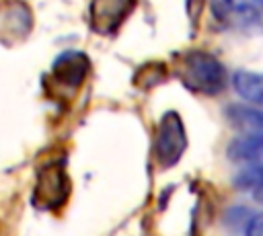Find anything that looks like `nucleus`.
Instances as JSON below:
<instances>
[{
	"instance_id": "1",
	"label": "nucleus",
	"mask_w": 263,
	"mask_h": 236,
	"mask_svg": "<svg viewBox=\"0 0 263 236\" xmlns=\"http://www.w3.org/2000/svg\"><path fill=\"white\" fill-rule=\"evenodd\" d=\"M179 78L183 84L201 94H218L226 86V70L220 60L208 51H189L181 60Z\"/></svg>"
},
{
	"instance_id": "2",
	"label": "nucleus",
	"mask_w": 263,
	"mask_h": 236,
	"mask_svg": "<svg viewBox=\"0 0 263 236\" xmlns=\"http://www.w3.org/2000/svg\"><path fill=\"white\" fill-rule=\"evenodd\" d=\"M187 137L183 129V121L175 111H168L158 125L156 133V158L162 166H173L181 154L185 152Z\"/></svg>"
},
{
	"instance_id": "3",
	"label": "nucleus",
	"mask_w": 263,
	"mask_h": 236,
	"mask_svg": "<svg viewBox=\"0 0 263 236\" xmlns=\"http://www.w3.org/2000/svg\"><path fill=\"white\" fill-rule=\"evenodd\" d=\"M212 14L224 27H247L263 14V0H212Z\"/></svg>"
},
{
	"instance_id": "4",
	"label": "nucleus",
	"mask_w": 263,
	"mask_h": 236,
	"mask_svg": "<svg viewBox=\"0 0 263 236\" xmlns=\"http://www.w3.org/2000/svg\"><path fill=\"white\" fill-rule=\"evenodd\" d=\"M136 0H92L90 2V25L97 33L109 35L121 27L129 16Z\"/></svg>"
},
{
	"instance_id": "5",
	"label": "nucleus",
	"mask_w": 263,
	"mask_h": 236,
	"mask_svg": "<svg viewBox=\"0 0 263 236\" xmlns=\"http://www.w3.org/2000/svg\"><path fill=\"white\" fill-rule=\"evenodd\" d=\"M86 72H88V60H86V55H82L78 51L64 53L53 64L55 80L66 84V86H78L84 80Z\"/></svg>"
},
{
	"instance_id": "6",
	"label": "nucleus",
	"mask_w": 263,
	"mask_h": 236,
	"mask_svg": "<svg viewBox=\"0 0 263 236\" xmlns=\"http://www.w3.org/2000/svg\"><path fill=\"white\" fill-rule=\"evenodd\" d=\"M228 117L242 131V135H251L263 142V111L249 107H232L228 111Z\"/></svg>"
},
{
	"instance_id": "7",
	"label": "nucleus",
	"mask_w": 263,
	"mask_h": 236,
	"mask_svg": "<svg viewBox=\"0 0 263 236\" xmlns=\"http://www.w3.org/2000/svg\"><path fill=\"white\" fill-rule=\"evenodd\" d=\"M232 84H234L236 92H238L245 101L263 107V74L240 70V72L234 74Z\"/></svg>"
},
{
	"instance_id": "8",
	"label": "nucleus",
	"mask_w": 263,
	"mask_h": 236,
	"mask_svg": "<svg viewBox=\"0 0 263 236\" xmlns=\"http://www.w3.org/2000/svg\"><path fill=\"white\" fill-rule=\"evenodd\" d=\"M234 185L240 191L251 193L253 199L263 205V164H253V166L240 170L234 179Z\"/></svg>"
},
{
	"instance_id": "9",
	"label": "nucleus",
	"mask_w": 263,
	"mask_h": 236,
	"mask_svg": "<svg viewBox=\"0 0 263 236\" xmlns=\"http://www.w3.org/2000/svg\"><path fill=\"white\" fill-rule=\"evenodd\" d=\"M245 234H247V236H263V211H261V213H255V215L247 222Z\"/></svg>"
}]
</instances>
